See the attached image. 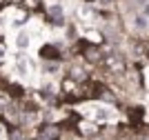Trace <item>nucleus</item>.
I'll list each match as a JSON object with an SVG mask.
<instances>
[{"label": "nucleus", "mask_w": 149, "mask_h": 140, "mask_svg": "<svg viewBox=\"0 0 149 140\" xmlns=\"http://www.w3.org/2000/svg\"><path fill=\"white\" fill-rule=\"evenodd\" d=\"M40 56L42 58H51V60H60L62 54L58 51V47H51V45H47V47H42V51H40Z\"/></svg>", "instance_id": "f257e3e1"}, {"label": "nucleus", "mask_w": 149, "mask_h": 140, "mask_svg": "<svg viewBox=\"0 0 149 140\" xmlns=\"http://www.w3.org/2000/svg\"><path fill=\"white\" fill-rule=\"evenodd\" d=\"M2 58H5V47L0 45V60H2Z\"/></svg>", "instance_id": "f03ea898"}, {"label": "nucleus", "mask_w": 149, "mask_h": 140, "mask_svg": "<svg viewBox=\"0 0 149 140\" xmlns=\"http://www.w3.org/2000/svg\"><path fill=\"white\" fill-rule=\"evenodd\" d=\"M5 5H7V0H0V9H2Z\"/></svg>", "instance_id": "7ed1b4c3"}]
</instances>
